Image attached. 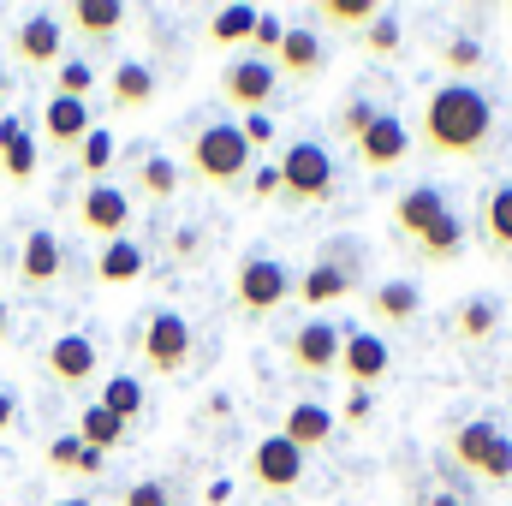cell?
<instances>
[{
	"mask_svg": "<svg viewBox=\"0 0 512 506\" xmlns=\"http://www.w3.org/2000/svg\"><path fill=\"white\" fill-rule=\"evenodd\" d=\"M417 143L429 161H453V167H483L501 143V114L495 102L477 90V84H435L423 96V114H417Z\"/></svg>",
	"mask_w": 512,
	"mask_h": 506,
	"instance_id": "6da1fadb",
	"label": "cell"
},
{
	"mask_svg": "<svg viewBox=\"0 0 512 506\" xmlns=\"http://www.w3.org/2000/svg\"><path fill=\"white\" fill-rule=\"evenodd\" d=\"M393 233L423 268H453L465 256V221L441 197V185H405L393 203Z\"/></svg>",
	"mask_w": 512,
	"mask_h": 506,
	"instance_id": "7a4b0ae2",
	"label": "cell"
},
{
	"mask_svg": "<svg viewBox=\"0 0 512 506\" xmlns=\"http://www.w3.org/2000/svg\"><path fill=\"white\" fill-rule=\"evenodd\" d=\"M251 143H245V131L233 126V120H209V114H197L191 131H185V173L197 179V185H209V191H233L245 173H251Z\"/></svg>",
	"mask_w": 512,
	"mask_h": 506,
	"instance_id": "3957f363",
	"label": "cell"
},
{
	"mask_svg": "<svg viewBox=\"0 0 512 506\" xmlns=\"http://www.w3.org/2000/svg\"><path fill=\"white\" fill-rule=\"evenodd\" d=\"M131 352H137V364H143L149 376H179V370L191 364V352H197V334H191V322H185L179 310L155 304V310L131 328Z\"/></svg>",
	"mask_w": 512,
	"mask_h": 506,
	"instance_id": "277c9868",
	"label": "cell"
},
{
	"mask_svg": "<svg viewBox=\"0 0 512 506\" xmlns=\"http://www.w3.org/2000/svg\"><path fill=\"white\" fill-rule=\"evenodd\" d=\"M274 167H280V197H286L292 209H322V203H334V191H340L334 155H328L322 143H310V137H298Z\"/></svg>",
	"mask_w": 512,
	"mask_h": 506,
	"instance_id": "5b68a950",
	"label": "cell"
},
{
	"mask_svg": "<svg viewBox=\"0 0 512 506\" xmlns=\"http://www.w3.org/2000/svg\"><path fill=\"white\" fill-rule=\"evenodd\" d=\"M447 459L459 471H477L483 483H507L512 477V441L495 429V423H459L447 435Z\"/></svg>",
	"mask_w": 512,
	"mask_h": 506,
	"instance_id": "8992f818",
	"label": "cell"
},
{
	"mask_svg": "<svg viewBox=\"0 0 512 506\" xmlns=\"http://www.w3.org/2000/svg\"><path fill=\"white\" fill-rule=\"evenodd\" d=\"M286 298H292L286 262H274V256H245V262L233 268V310H239V316H268V310H280Z\"/></svg>",
	"mask_w": 512,
	"mask_h": 506,
	"instance_id": "52a82bcc",
	"label": "cell"
},
{
	"mask_svg": "<svg viewBox=\"0 0 512 506\" xmlns=\"http://www.w3.org/2000/svg\"><path fill=\"white\" fill-rule=\"evenodd\" d=\"M352 292H358V245H328V251L316 256V268L298 280V298H304L310 310L340 304V298H352Z\"/></svg>",
	"mask_w": 512,
	"mask_h": 506,
	"instance_id": "ba28073f",
	"label": "cell"
},
{
	"mask_svg": "<svg viewBox=\"0 0 512 506\" xmlns=\"http://www.w3.org/2000/svg\"><path fill=\"white\" fill-rule=\"evenodd\" d=\"M72 215H78V233H90V239H102V245L131 239V197L120 185H108V179L84 185V197H78Z\"/></svg>",
	"mask_w": 512,
	"mask_h": 506,
	"instance_id": "9c48e42d",
	"label": "cell"
},
{
	"mask_svg": "<svg viewBox=\"0 0 512 506\" xmlns=\"http://www.w3.org/2000/svg\"><path fill=\"white\" fill-rule=\"evenodd\" d=\"M274 90H280V72H274L268 60H256V54L221 66V102H227V108H239V114H268Z\"/></svg>",
	"mask_w": 512,
	"mask_h": 506,
	"instance_id": "30bf717a",
	"label": "cell"
},
{
	"mask_svg": "<svg viewBox=\"0 0 512 506\" xmlns=\"http://www.w3.org/2000/svg\"><path fill=\"white\" fill-rule=\"evenodd\" d=\"M12 60L18 72H54L66 60V30L54 12H30L18 30H12Z\"/></svg>",
	"mask_w": 512,
	"mask_h": 506,
	"instance_id": "8fae6325",
	"label": "cell"
},
{
	"mask_svg": "<svg viewBox=\"0 0 512 506\" xmlns=\"http://www.w3.org/2000/svg\"><path fill=\"white\" fill-rule=\"evenodd\" d=\"M340 346H346V334H340L334 322L310 316V322H298V328H292L286 358H292V370H298V376H328V370H340Z\"/></svg>",
	"mask_w": 512,
	"mask_h": 506,
	"instance_id": "7c38bea8",
	"label": "cell"
},
{
	"mask_svg": "<svg viewBox=\"0 0 512 506\" xmlns=\"http://www.w3.org/2000/svg\"><path fill=\"white\" fill-rule=\"evenodd\" d=\"M251 483L262 495H292L304 483V453L286 435H262L256 453H251Z\"/></svg>",
	"mask_w": 512,
	"mask_h": 506,
	"instance_id": "4fadbf2b",
	"label": "cell"
},
{
	"mask_svg": "<svg viewBox=\"0 0 512 506\" xmlns=\"http://www.w3.org/2000/svg\"><path fill=\"white\" fill-rule=\"evenodd\" d=\"M42 370H48V381L54 387H90V381L102 376V352H96V340L90 334H60L48 352H42Z\"/></svg>",
	"mask_w": 512,
	"mask_h": 506,
	"instance_id": "5bb4252c",
	"label": "cell"
},
{
	"mask_svg": "<svg viewBox=\"0 0 512 506\" xmlns=\"http://www.w3.org/2000/svg\"><path fill=\"white\" fill-rule=\"evenodd\" d=\"M352 155H358L364 173H393V167L411 161V126L399 114H376V126L352 143Z\"/></svg>",
	"mask_w": 512,
	"mask_h": 506,
	"instance_id": "9a60e30c",
	"label": "cell"
},
{
	"mask_svg": "<svg viewBox=\"0 0 512 506\" xmlns=\"http://www.w3.org/2000/svg\"><path fill=\"white\" fill-rule=\"evenodd\" d=\"M126 6L120 0H72L66 12H60V30L66 36H84L90 48H114V36L126 30Z\"/></svg>",
	"mask_w": 512,
	"mask_h": 506,
	"instance_id": "2e32d148",
	"label": "cell"
},
{
	"mask_svg": "<svg viewBox=\"0 0 512 506\" xmlns=\"http://www.w3.org/2000/svg\"><path fill=\"white\" fill-rule=\"evenodd\" d=\"M60 274H66V245L48 227H30L24 245H18V286L24 292H48Z\"/></svg>",
	"mask_w": 512,
	"mask_h": 506,
	"instance_id": "e0dca14e",
	"label": "cell"
},
{
	"mask_svg": "<svg viewBox=\"0 0 512 506\" xmlns=\"http://www.w3.org/2000/svg\"><path fill=\"white\" fill-rule=\"evenodd\" d=\"M96 131V114H90V102H66V96H48V108H42V143L54 149V155H78V143Z\"/></svg>",
	"mask_w": 512,
	"mask_h": 506,
	"instance_id": "ac0fdd59",
	"label": "cell"
},
{
	"mask_svg": "<svg viewBox=\"0 0 512 506\" xmlns=\"http://www.w3.org/2000/svg\"><path fill=\"white\" fill-rule=\"evenodd\" d=\"M340 376L370 393V387L387 376V340H382V334L352 328V334H346V346H340Z\"/></svg>",
	"mask_w": 512,
	"mask_h": 506,
	"instance_id": "d6986e66",
	"label": "cell"
},
{
	"mask_svg": "<svg viewBox=\"0 0 512 506\" xmlns=\"http://www.w3.org/2000/svg\"><path fill=\"white\" fill-rule=\"evenodd\" d=\"M477 233H483V251L512 262V179L489 185L483 203H477Z\"/></svg>",
	"mask_w": 512,
	"mask_h": 506,
	"instance_id": "ffe728a7",
	"label": "cell"
},
{
	"mask_svg": "<svg viewBox=\"0 0 512 506\" xmlns=\"http://www.w3.org/2000/svg\"><path fill=\"white\" fill-rule=\"evenodd\" d=\"M274 72H280V78H322V72H328L322 36H316V30H286V42H280V54H274Z\"/></svg>",
	"mask_w": 512,
	"mask_h": 506,
	"instance_id": "44dd1931",
	"label": "cell"
},
{
	"mask_svg": "<svg viewBox=\"0 0 512 506\" xmlns=\"http://www.w3.org/2000/svg\"><path fill=\"white\" fill-rule=\"evenodd\" d=\"M155 102V72L143 60H120L114 78H108V108L114 114H143Z\"/></svg>",
	"mask_w": 512,
	"mask_h": 506,
	"instance_id": "7402d4cb",
	"label": "cell"
},
{
	"mask_svg": "<svg viewBox=\"0 0 512 506\" xmlns=\"http://www.w3.org/2000/svg\"><path fill=\"white\" fill-rule=\"evenodd\" d=\"M280 435L310 459L316 447H328V435H334V411H328V405H316V399H304V405H292V411H286Z\"/></svg>",
	"mask_w": 512,
	"mask_h": 506,
	"instance_id": "603a6c76",
	"label": "cell"
},
{
	"mask_svg": "<svg viewBox=\"0 0 512 506\" xmlns=\"http://www.w3.org/2000/svg\"><path fill=\"white\" fill-rule=\"evenodd\" d=\"M0 173L12 179V185H30L36 179V137H30V126L24 120H0Z\"/></svg>",
	"mask_w": 512,
	"mask_h": 506,
	"instance_id": "cb8c5ba5",
	"label": "cell"
},
{
	"mask_svg": "<svg viewBox=\"0 0 512 506\" xmlns=\"http://www.w3.org/2000/svg\"><path fill=\"white\" fill-rule=\"evenodd\" d=\"M417 310H423V292H417L411 280H382V286H370V316L387 322V328L417 322Z\"/></svg>",
	"mask_w": 512,
	"mask_h": 506,
	"instance_id": "d4e9b609",
	"label": "cell"
},
{
	"mask_svg": "<svg viewBox=\"0 0 512 506\" xmlns=\"http://www.w3.org/2000/svg\"><path fill=\"white\" fill-rule=\"evenodd\" d=\"M143 268H149V251L137 239H114V245L96 251V280L102 286H131V280H143Z\"/></svg>",
	"mask_w": 512,
	"mask_h": 506,
	"instance_id": "484cf974",
	"label": "cell"
},
{
	"mask_svg": "<svg viewBox=\"0 0 512 506\" xmlns=\"http://www.w3.org/2000/svg\"><path fill=\"white\" fill-rule=\"evenodd\" d=\"M48 471H54V477H102V471H108V453L84 447L78 435H54V441H48Z\"/></svg>",
	"mask_w": 512,
	"mask_h": 506,
	"instance_id": "4316f807",
	"label": "cell"
},
{
	"mask_svg": "<svg viewBox=\"0 0 512 506\" xmlns=\"http://www.w3.org/2000/svg\"><path fill=\"white\" fill-rule=\"evenodd\" d=\"M453 334H459V346H489L501 334V304L495 298H465L453 310Z\"/></svg>",
	"mask_w": 512,
	"mask_h": 506,
	"instance_id": "83f0119b",
	"label": "cell"
},
{
	"mask_svg": "<svg viewBox=\"0 0 512 506\" xmlns=\"http://www.w3.org/2000/svg\"><path fill=\"white\" fill-rule=\"evenodd\" d=\"M179 185H185V167H179L173 155H143V161H137V197H149V203H173Z\"/></svg>",
	"mask_w": 512,
	"mask_h": 506,
	"instance_id": "f1b7e54d",
	"label": "cell"
},
{
	"mask_svg": "<svg viewBox=\"0 0 512 506\" xmlns=\"http://www.w3.org/2000/svg\"><path fill=\"white\" fill-rule=\"evenodd\" d=\"M256 30V6H221V12H209V24H203V42L209 48H239V42H251Z\"/></svg>",
	"mask_w": 512,
	"mask_h": 506,
	"instance_id": "f546056e",
	"label": "cell"
},
{
	"mask_svg": "<svg viewBox=\"0 0 512 506\" xmlns=\"http://www.w3.org/2000/svg\"><path fill=\"white\" fill-rule=\"evenodd\" d=\"M72 435H78L84 447H96V453H114V447H126V423H120L114 411H102V405H84Z\"/></svg>",
	"mask_w": 512,
	"mask_h": 506,
	"instance_id": "4dcf8cb0",
	"label": "cell"
},
{
	"mask_svg": "<svg viewBox=\"0 0 512 506\" xmlns=\"http://www.w3.org/2000/svg\"><path fill=\"white\" fill-rule=\"evenodd\" d=\"M483 66H489V54H483L477 36H447V42H441V72H447L453 84H471Z\"/></svg>",
	"mask_w": 512,
	"mask_h": 506,
	"instance_id": "1f68e13d",
	"label": "cell"
},
{
	"mask_svg": "<svg viewBox=\"0 0 512 506\" xmlns=\"http://www.w3.org/2000/svg\"><path fill=\"white\" fill-rule=\"evenodd\" d=\"M96 405H102V411H114V417L131 429V423L143 417V381L126 376V370H120V376H108V381H102V399H96Z\"/></svg>",
	"mask_w": 512,
	"mask_h": 506,
	"instance_id": "d6a6232c",
	"label": "cell"
},
{
	"mask_svg": "<svg viewBox=\"0 0 512 506\" xmlns=\"http://www.w3.org/2000/svg\"><path fill=\"white\" fill-rule=\"evenodd\" d=\"M376 0H322L316 6V24H328V30H370L376 24Z\"/></svg>",
	"mask_w": 512,
	"mask_h": 506,
	"instance_id": "836d02e7",
	"label": "cell"
},
{
	"mask_svg": "<svg viewBox=\"0 0 512 506\" xmlns=\"http://www.w3.org/2000/svg\"><path fill=\"white\" fill-rule=\"evenodd\" d=\"M90 90H96V66H90V60H60V66H54V96L90 102Z\"/></svg>",
	"mask_w": 512,
	"mask_h": 506,
	"instance_id": "e575fe53",
	"label": "cell"
},
{
	"mask_svg": "<svg viewBox=\"0 0 512 506\" xmlns=\"http://www.w3.org/2000/svg\"><path fill=\"white\" fill-rule=\"evenodd\" d=\"M376 114H382V108H376L370 96H352V102L340 108V120H334V137H340V143H358L364 131L376 126Z\"/></svg>",
	"mask_w": 512,
	"mask_h": 506,
	"instance_id": "d590c367",
	"label": "cell"
},
{
	"mask_svg": "<svg viewBox=\"0 0 512 506\" xmlns=\"http://www.w3.org/2000/svg\"><path fill=\"white\" fill-rule=\"evenodd\" d=\"M108 161H114V137H108V126H96L78 143V173L96 185V173H108Z\"/></svg>",
	"mask_w": 512,
	"mask_h": 506,
	"instance_id": "8d00e7d4",
	"label": "cell"
},
{
	"mask_svg": "<svg viewBox=\"0 0 512 506\" xmlns=\"http://www.w3.org/2000/svg\"><path fill=\"white\" fill-rule=\"evenodd\" d=\"M399 42H405V30H399V18L382 6V12H376V24L364 30V48H370L376 60H393V54H399Z\"/></svg>",
	"mask_w": 512,
	"mask_h": 506,
	"instance_id": "74e56055",
	"label": "cell"
},
{
	"mask_svg": "<svg viewBox=\"0 0 512 506\" xmlns=\"http://www.w3.org/2000/svg\"><path fill=\"white\" fill-rule=\"evenodd\" d=\"M280 42H286V24H280V12H256V30H251V48H256V60H268V66H274V54H280Z\"/></svg>",
	"mask_w": 512,
	"mask_h": 506,
	"instance_id": "f35d334b",
	"label": "cell"
},
{
	"mask_svg": "<svg viewBox=\"0 0 512 506\" xmlns=\"http://www.w3.org/2000/svg\"><path fill=\"white\" fill-rule=\"evenodd\" d=\"M120 506H179V501H173V489H167V483L143 477V483H131L126 495H120Z\"/></svg>",
	"mask_w": 512,
	"mask_h": 506,
	"instance_id": "ab89813d",
	"label": "cell"
},
{
	"mask_svg": "<svg viewBox=\"0 0 512 506\" xmlns=\"http://www.w3.org/2000/svg\"><path fill=\"white\" fill-rule=\"evenodd\" d=\"M370 417H376V399H370L364 387H352V399H346V411H340V423H346V429H364Z\"/></svg>",
	"mask_w": 512,
	"mask_h": 506,
	"instance_id": "60d3db41",
	"label": "cell"
},
{
	"mask_svg": "<svg viewBox=\"0 0 512 506\" xmlns=\"http://www.w3.org/2000/svg\"><path fill=\"white\" fill-rule=\"evenodd\" d=\"M245 143H251V155L256 149H268V143H274V120H268V114H245Z\"/></svg>",
	"mask_w": 512,
	"mask_h": 506,
	"instance_id": "b9f144b4",
	"label": "cell"
},
{
	"mask_svg": "<svg viewBox=\"0 0 512 506\" xmlns=\"http://www.w3.org/2000/svg\"><path fill=\"white\" fill-rule=\"evenodd\" d=\"M251 197H256V203L280 197V167H251Z\"/></svg>",
	"mask_w": 512,
	"mask_h": 506,
	"instance_id": "7bdbcfd3",
	"label": "cell"
},
{
	"mask_svg": "<svg viewBox=\"0 0 512 506\" xmlns=\"http://www.w3.org/2000/svg\"><path fill=\"white\" fill-rule=\"evenodd\" d=\"M173 256H179V262H197V256H203V233H197V227H179V233H173Z\"/></svg>",
	"mask_w": 512,
	"mask_h": 506,
	"instance_id": "ee69618b",
	"label": "cell"
},
{
	"mask_svg": "<svg viewBox=\"0 0 512 506\" xmlns=\"http://www.w3.org/2000/svg\"><path fill=\"white\" fill-rule=\"evenodd\" d=\"M12 429H18V393L0 387V435H12Z\"/></svg>",
	"mask_w": 512,
	"mask_h": 506,
	"instance_id": "f6af8a7d",
	"label": "cell"
},
{
	"mask_svg": "<svg viewBox=\"0 0 512 506\" xmlns=\"http://www.w3.org/2000/svg\"><path fill=\"white\" fill-rule=\"evenodd\" d=\"M423 506H465V501H459V495H429Z\"/></svg>",
	"mask_w": 512,
	"mask_h": 506,
	"instance_id": "bcb514c9",
	"label": "cell"
},
{
	"mask_svg": "<svg viewBox=\"0 0 512 506\" xmlns=\"http://www.w3.org/2000/svg\"><path fill=\"white\" fill-rule=\"evenodd\" d=\"M6 96H12V78H6V66H0V108H6Z\"/></svg>",
	"mask_w": 512,
	"mask_h": 506,
	"instance_id": "7dc6e473",
	"label": "cell"
},
{
	"mask_svg": "<svg viewBox=\"0 0 512 506\" xmlns=\"http://www.w3.org/2000/svg\"><path fill=\"white\" fill-rule=\"evenodd\" d=\"M0 346H6V304H0Z\"/></svg>",
	"mask_w": 512,
	"mask_h": 506,
	"instance_id": "c3c4849f",
	"label": "cell"
},
{
	"mask_svg": "<svg viewBox=\"0 0 512 506\" xmlns=\"http://www.w3.org/2000/svg\"><path fill=\"white\" fill-rule=\"evenodd\" d=\"M54 506H90V501H78V495H72V501H54Z\"/></svg>",
	"mask_w": 512,
	"mask_h": 506,
	"instance_id": "681fc988",
	"label": "cell"
}]
</instances>
